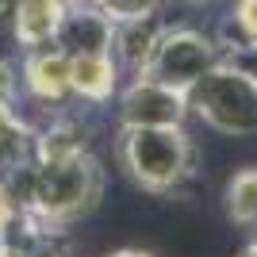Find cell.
Segmentation results:
<instances>
[{
	"label": "cell",
	"instance_id": "1",
	"mask_svg": "<svg viewBox=\"0 0 257 257\" xmlns=\"http://www.w3.org/2000/svg\"><path fill=\"white\" fill-rule=\"evenodd\" d=\"M20 204L23 219L62 230L73 219L88 215L104 192V169L92 154H77L69 161H27L12 181H4Z\"/></svg>",
	"mask_w": 257,
	"mask_h": 257
},
{
	"label": "cell",
	"instance_id": "2",
	"mask_svg": "<svg viewBox=\"0 0 257 257\" xmlns=\"http://www.w3.org/2000/svg\"><path fill=\"white\" fill-rule=\"evenodd\" d=\"M115 150L127 177L154 196L177 192L196 173V146L184 127H123Z\"/></svg>",
	"mask_w": 257,
	"mask_h": 257
},
{
	"label": "cell",
	"instance_id": "3",
	"mask_svg": "<svg viewBox=\"0 0 257 257\" xmlns=\"http://www.w3.org/2000/svg\"><path fill=\"white\" fill-rule=\"evenodd\" d=\"M188 111L223 135H257V77L226 58L188 88Z\"/></svg>",
	"mask_w": 257,
	"mask_h": 257
},
{
	"label": "cell",
	"instance_id": "4",
	"mask_svg": "<svg viewBox=\"0 0 257 257\" xmlns=\"http://www.w3.org/2000/svg\"><path fill=\"white\" fill-rule=\"evenodd\" d=\"M219 62H226V50H223L219 39H211L204 31H188V27H177V31L165 27V35L154 46L146 69L135 73V77H150V81H161V85H169V88L188 92Z\"/></svg>",
	"mask_w": 257,
	"mask_h": 257
},
{
	"label": "cell",
	"instance_id": "5",
	"mask_svg": "<svg viewBox=\"0 0 257 257\" xmlns=\"http://www.w3.org/2000/svg\"><path fill=\"white\" fill-rule=\"evenodd\" d=\"M188 115V92L150 77H135L119 96L123 127H181Z\"/></svg>",
	"mask_w": 257,
	"mask_h": 257
},
{
	"label": "cell",
	"instance_id": "6",
	"mask_svg": "<svg viewBox=\"0 0 257 257\" xmlns=\"http://www.w3.org/2000/svg\"><path fill=\"white\" fill-rule=\"evenodd\" d=\"M54 43L62 46L69 58L73 54H111L115 43V20L100 12L92 0H81V4H69L62 16V27H58V39Z\"/></svg>",
	"mask_w": 257,
	"mask_h": 257
},
{
	"label": "cell",
	"instance_id": "7",
	"mask_svg": "<svg viewBox=\"0 0 257 257\" xmlns=\"http://www.w3.org/2000/svg\"><path fill=\"white\" fill-rule=\"evenodd\" d=\"M23 85L35 100H46V104L65 100L73 92L69 88V54L58 43L23 50Z\"/></svg>",
	"mask_w": 257,
	"mask_h": 257
},
{
	"label": "cell",
	"instance_id": "8",
	"mask_svg": "<svg viewBox=\"0 0 257 257\" xmlns=\"http://www.w3.org/2000/svg\"><path fill=\"white\" fill-rule=\"evenodd\" d=\"M65 4L62 0H20L12 8V39L23 50H35V46H46L58 39V27H62Z\"/></svg>",
	"mask_w": 257,
	"mask_h": 257
},
{
	"label": "cell",
	"instance_id": "9",
	"mask_svg": "<svg viewBox=\"0 0 257 257\" xmlns=\"http://www.w3.org/2000/svg\"><path fill=\"white\" fill-rule=\"evenodd\" d=\"M161 35H165V23H161L158 12L150 16H131V20H119L115 23V43H111V54H119V62L142 73L146 62H150L154 46L161 43Z\"/></svg>",
	"mask_w": 257,
	"mask_h": 257
},
{
	"label": "cell",
	"instance_id": "10",
	"mask_svg": "<svg viewBox=\"0 0 257 257\" xmlns=\"http://www.w3.org/2000/svg\"><path fill=\"white\" fill-rule=\"evenodd\" d=\"M115 85H119V65L111 54H73L69 58V88H73V96L104 104V100H111Z\"/></svg>",
	"mask_w": 257,
	"mask_h": 257
},
{
	"label": "cell",
	"instance_id": "11",
	"mask_svg": "<svg viewBox=\"0 0 257 257\" xmlns=\"http://www.w3.org/2000/svg\"><path fill=\"white\" fill-rule=\"evenodd\" d=\"M85 127L73 123V119H58L46 131L35 135V161H69L77 154H85Z\"/></svg>",
	"mask_w": 257,
	"mask_h": 257
},
{
	"label": "cell",
	"instance_id": "12",
	"mask_svg": "<svg viewBox=\"0 0 257 257\" xmlns=\"http://www.w3.org/2000/svg\"><path fill=\"white\" fill-rule=\"evenodd\" d=\"M253 46H257V0H238L223 35V50L230 58V54H246Z\"/></svg>",
	"mask_w": 257,
	"mask_h": 257
},
{
	"label": "cell",
	"instance_id": "13",
	"mask_svg": "<svg viewBox=\"0 0 257 257\" xmlns=\"http://www.w3.org/2000/svg\"><path fill=\"white\" fill-rule=\"evenodd\" d=\"M226 215L242 226L257 223V169H242L226 184Z\"/></svg>",
	"mask_w": 257,
	"mask_h": 257
},
{
	"label": "cell",
	"instance_id": "14",
	"mask_svg": "<svg viewBox=\"0 0 257 257\" xmlns=\"http://www.w3.org/2000/svg\"><path fill=\"white\" fill-rule=\"evenodd\" d=\"M100 12H107L111 20H131V16H150V12H161L165 0H92Z\"/></svg>",
	"mask_w": 257,
	"mask_h": 257
},
{
	"label": "cell",
	"instance_id": "15",
	"mask_svg": "<svg viewBox=\"0 0 257 257\" xmlns=\"http://www.w3.org/2000/svg\"><path fill=\"white\" fill-rule=\"evenodd\" d=\"M16 219H20V204H16L12 188L0 181V234H8L12 226H16Z\"/></svg>",
	"mask_w": 257,
	"mask_h": 257
},
{
	"label": "cell",
	"instance_id": "16",
	"mask_svg": "<svg viewBox=\"0 0 257 257\" xmlns=\"http://www.w3.org/2000/svg\"><path fill=\"white\" fill-rule=\"evenodd\" d=\"M20 0H0V20H12V8H16Z\"/></svg>",
	"mask_w": 257,
	"mask_h": 257
},
{
	"label": "cell",
	"instance_id": "17",
	"mask_svg": "<svg viewBox=\"0 0 257 257\" xmlns=\"http://www.w3.org/2000/svg\"><path fill=\"white\" fill-rule=\"evenodd\" d=\"M111 257H150V253H142V249H119V253H111Z\"/></svg>",
	"mask_w": 257,
	"mask_h": 257
},
{
	"label": "cell",
	"instance_id": "18",
	"mask_svg": "<svg viewBox=\"0 0 257 257\" xmlns=\"http://www.w3.org/2000/svg\"><path fill=\"white\" fill-rule=\"evenodd\" d=\"M242 257H257V242H253V246H249V249H246Z\"/></svg>",
	"mask_w": 257,
	"mask_h": 257
},
{
	"label": "cell",
	"instance_id": "19",
	"mask_svg": "<svg viewBox=\"0 0 257 257\" xmlns=\"http://www.w3.org/2000/svg\"><path fill=\"white\" fill-rule=\"evenodd\" d=\"M62 4H65V8H69V4H81V0H62Z\"/></svg>",
	"mask_w": 257,
	"mask_h": 257
},
{
	"label": "cell",
	"instance_id": "20",
	"mask_svg": "<svg viewBox=\"0 0 257 257\" xmlns=\"http://www.w3.org/2000/svg\"><path fill=\"white\" fill-rule=\"evenodd\" d=\"M0 257H4V234H0Z\"/></svg>",
	"mask_w": 257,
	"mask_h": 257
},
{
	"label": "cell",
	"instance_id": "21",
	"mask_svg": "<svg viewBox=\"0 0 257 257\" xmlns=\"http://www.w3.org/2000/svg\"><path fill=\"white\" fill-rule=\"evenodd\" d=\"M188 4H207V0H188Z\"/></svg>",
	"mask_w": 257,
	"mask_h": 257
}]
</instances>
